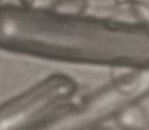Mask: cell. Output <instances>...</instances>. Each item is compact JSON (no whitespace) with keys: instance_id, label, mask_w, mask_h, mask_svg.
<instances>
[{"instance_id":"6da1fadb","label":"cell","mask_w":149,"mask_h":130,"mask_svg":"<svg viewBox=\"0 0 149 130\" xmlns=\"http://www.w3.org/2000/svg\"><path fill=\"white\" fill-rule=\"evenodd\" d=\"M73 81L66 75L54 74L20 96L3 103L1 130H22L30 120L52 103L73 92Z\"/></svg>"},{"instance_id":"7a4b0ae2","label":"cell","mask_w":149,"mask_h":130,"mask_svg":"<svg viewBox=\"0 0 149 130\" xmlns=\"http://www.w3.org/2000/svg\"><path fill=\"white\" fill-rule=\"evenodd\" d=\"M115 121L122 130H146L149 117L143 107L132 104L121 109L116 114Z\"/></svg>"},{"instance_id":"3957f363","label":"cell","mask_w":149,"mask_h":130,"mask_svg":"<svg viewBox=\"0 0 149 130\" xmlns=\"http://www.w3.org/2000/svg\"><path fill=\"white\" fill-rule=\"evenodd\" d=\"M84 7V0H61L57 1L55 8L64 13H80Z\"/></svg>"},{"instance_id":"277c9868","label":"cell","mask_w":149,"mask_h":130,"mask_svg":"<svg viewBox=\"0 0 149 130\" xmlns=\"http://www.w3.org/2000/svg\"><path fill=\"white\" fill-rule=\"evenodd\" d=\"M28 2L35 7H50L56 6L57 0H28Z\"/></svg>"},{"instance_id":"5b68a950","label":"cell","mask_w":149,"mask_h":130,"mask_svg":"<svg viewBox=\"0 0 149 130\" xmlns=\"http://www.w3.org/2000/svg\"><path fill=\"white\" fill-rule=\"evenodd\" d=\"M91 130H112V129H109V128H107V127H102V125H98V127H94V128H92Z\"/></svg>"}]
</instances>
